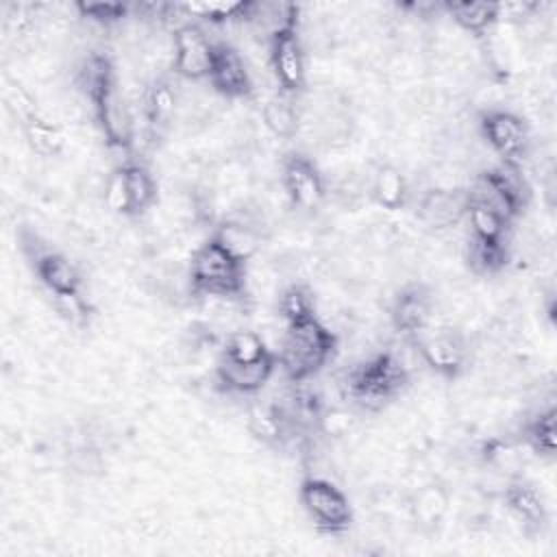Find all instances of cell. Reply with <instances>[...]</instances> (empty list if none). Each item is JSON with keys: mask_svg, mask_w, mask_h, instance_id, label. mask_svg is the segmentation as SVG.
I'll use <instances>...</instances> for the list:
<instances>
[{"mask_svg": "<svg viewBox=\"0 0 557 557\" xmlns=\"http://www.w3.org/2000/svg\"><path fill=\"white\" fill-rule=\"evenodd\" d=\"M20 124H22L24 139L35 154L50 159V157H59L63 152V148H65L63 131L54 122L44 117L41 113L33 115Z\"/></svg>", "mask_w": 557, "mask_h": 557, "instance_id": "27", "label": "cell"}, {"mask_svg": "<svg viewBox=\"0 0 557 557\" xmlns=\"http://www.w3.org/2000/svg\"><path fill=\"white\" fill-rule=\"evenodd\" d=\"M276 355L270 352L259 361L250 363H235L224 357H218L215 361V385L228 394H242L250 396L265 387L270 376L276 370Z\"/></svg>", "mask_w": 557, "mask_h": 557, "instance_id": "16", "label": "cell"}, {"mask_svg": "<svg viewBox=\"0 0 557 557\" xmlns=\"http://www.w3.org/2000/svg\"><path fill=\"white\" fill-rule=\"evenodd\" d=\"M207 81L211 89L224 100H246L255 91L248 63L244 61L242 52L226 41H215Z\"/></svg>", "mask_w": 557, "mask_h": 557, "instance_id": "13", "label": "cell"}, {"mask_svg": "<svg viewBox=\"0 0 557 557\" xmlns=\"http://www.w3.org/2000/svg\"><path fill=\"white\" fill-rule=\"evenodd\" d=\"M74 81L89 100L94 117L104 141L117 150H131L135 144V115L120 87L115 65L104 52H89L81 59Z\"/></svg>", "mask_w": 557, "mask_h": 557, "instance_id": "1", "label": "cell"}, {"mask_svg": "<svg viewBox=\"0 0 557 557\" xmlns=\"http://www.w3.org/2000/svg\"><path fill=\"white\" fill-rule=\"evenodd\" d=\"M274 305H276L278 318L285 322V326L318 315V298H315L311 283L294 281V283L285 285L283 289H278Z\"/></svg>", "mask_w": 557, "mask_h": 557, "instance_id": "25", "label": "cell"}, {"mask_svg": "<svg viewBox=\"0 0 557 557\" xmlns=\"http://www.w3.org/2000/svg\"><path fill=\"white\" fill-rule=\"evenodd\" d=\"M126 187H128V200H131V215L139 218L146 211L152 209L157 202V181L152 172L139 163V161H126L122 163Z\"/></svg>", "mask_w": 557, "mask_h": 557, "instance_id": "28", "label": "cell"}, {"mask_svg": "<svg viewBox=\"0 0 557 557\" xmlns=\"http://www.w3.org/2000/svg\"><path fill=\"white\" fill-rule=\"evenodd\" d=\"M74 11L78 13V17L109 28L131 17L133 7L126 2H76Z\"/></svg>", "mask_w": 557, "mask_h": 557, "instance_id": "32", "label": "cell"}, {"mask_svg": "<svg viewBox=\"0 0 557 557\" xmlns=\"http://www.w3.org/2000/svg\"><path fill=\"white\" fill-rule=\"evenodd\" d=\"M503 505L524 533H542L548 524V509L540 490L522 476H511L503 487Z\"/></svg>", "mask_w": 557, "mask_h": 557, "instance_id": "15", "label": "cell"}, {"mask_svg": "<svg viewBox=\"0 0 557 557\" xmlns=\"http://www.w3.org/2000/svg\"><path fill=\"white\" fill-rule=\"evenodd\" d=\"M278 185L285 191L289 207L307 215L318 213L329 196V187L320 168L309 154L300 150L287 152L283 157Z\"/></svg>", "mask_w": 557, "mask_h": 557, "instance_id": "10", "label": "cell"}, {"mask_svg": "<svg viewBox=\"0 0 557 557\" xmlns=\"http://www.w3.org/2000/svg\"><path fill=\"white\" fill-rule=\"evenodd\" d=\"M435 320V298L429 285L407 283L403 285L389 305V324L405 339L416 337L429 329Z\"/></svg>", "mask_w": 557, "mask_h": 557, "instance_id": "12", "label": "cell"}, {"mask_svg": "<svg viewBox=\"0 0 557 557\" xmlns=\"http://www.w3.org/2000/svg\"><path fill=\"white\" fill-rule=\"evenodd\" d=\"M337 344V333L313 315L285 326L276 361L289 383H307L333 359Z\"/></svg>", "mask_w": 557, "mask_h": 557, "instance_id": "4", "label": "cell"}, {"mask_svg": "<svg viewBox=\"0 0 557 557\" xmlns=\"http://www.w3.org/2000/svg\"><path fill=\"white\" fill-rule=\"evenodd\" d=\"M178 7L185 17H196L209 24H228L248 22L252 2H181Z\"/></svg>", "mask_w": 557, "mask_h": 557, "instance_id": "30", "label": "cell"}, {"mask_svg": "<svg viewBox=\"0 0 557 557\" xmlns=\"http://www.w3.org/2000/svg\"><path fill=\"white\" fill-rule=\"evenodd\" d=\"M33 272L37 274L39 283L48 289V294H70V292H81V272L70 257H65L59 250L52 248H41V246H30L26 248Z\"/></svg>", "mask_w": 557, "mask_h": 557, "instance_id": "17", "label": "cell"}, {"mask_svg": "<svg viewBox=\"0 0 557 557\" xmlns=\"http://www.w3.org/2000/svg\"><path fill=\"white\" fill-rule=\"evenodd\" d=\"M409 381V368L394 350H376L346 366L337 376V389L352 409L376 413L392 405Z\"/></svg>", "mask_w": 557, "mask_h": 557, "instance_id": "2", "label": "cell"}, {"mask_svg": "<svg viewBox=\"0 0 557 557\" xmlns=\"http://www.w3.org/2000/svg\"><path fill=\"white\" fill-rule=\"evenodd\" d=\"M442 9L459 30L472 37H487L500 22L498 2H446Z\"/></svg>", "mask_w": 557, "mask_h": 557, "instance_id": "23", "label": "cell"}, {"mask_svg": "<svg viewBox=\"0 0 557 557\" xmlns=\"http://www.w3.org/2000/svg\"><path fill=\"white\" fill-rule=\"evenodd\" d=\"M479 135L487 148L498 154L500 163L522 165L531 154V135L527 122L500 107H490L479 113Z\"/></svg>", "mask_w": 557, "mask_h": 557, "instance_id": "9", "label": "cell"}, {"mask_svg": "<svg viewBox=\"0 0 557 557\" xmlns=\"http://www.w3.org/2000/svg\"><path fill=\"white\" fill-rule=\"evenodd\" d=\"M450 509V492L444 483L420 485L409 498V516L422 531H437Z\"/></svg>", "mask_w": 557, "mask_h": 557, "instance_id": "21", "label": "cell"}, {"mask_svg": "<svg viewBox=\"0 0 557 557\" xmlns=\"http://www.w3.org/2000/svg\"><path fill=\"white\" fill-rule=\"evenodd\" d=\"M468 198L479 200L500 213L507 222H513L524 213L531 202V183L522 165L496 163L492 168L474 174L472 183L466 187Z\"/></svg>", "mask_w": 557, "mask_h": 557, "instance_id": "5", "label": "cell"}, {"mask_svg": "<svg viewBox=\"0 0 557 557\" xmlns=\"http://www.w3.org/2000/svg\"><path fill=\"white\" fill-rule=\"evenodd\" d=\"M300 505L320 533L342 535L355 522V511L348 496L333 481L307 476L300 483Z\"/></svg>", "mask_w": 557, "mask_h": 557, "instance_id": "7", "label": "cell"}, {"mask_svg": "<svg viewBox=\"0 0 557 557\" xmlns=\"http://www.w3.org/2000/svg\"><path fill=\"white\" fill-rule=\"evenodd\" d=\"M463 259L472 274L494 276L507 265L509 250H507V244H487L468 235L463 246Z\"/></svg>", "mask_w": 557, "mask_h": 557, "instance_id": "29", "label": "cell"}, {"mask_svg": "<svg viewBox=\"0 0 557 557\" xmlns=\"http://www.w3.org/2000/svg\"><path fill=\"white\" fill-rule=\"evenodd\" d=\"M102 202L111 213L133 218L131 215V200H128V187H126V176L124 168L117 165L113 172L104 176L102 185Z\"/></svg>", "mask_w": 557, "mask_h": 557, "instance_id": "34", "label": "cell"}, {"mask_svg": "<svg viewBox=\"0 0 557 557\" xmlns=\"http://www.w3.org/2000/svg\"><path fill=\"white\" fill-rule=\"evenodd\" d=\"M215 44L196 22H183L172 30V70L176 76L198 83L207 81Z\"/></svg>", "mask_w": 557, "mask_h": 557, "instance_id": "11", "label": "cell"}, {"mask_svg": "<svg viewBox=\"0 0 557 557\" xmlns=\"http://www.w3.org/2000/svg\"><path fill=\"white\" fill-rule=\"evenodd\" d=\"M246 429L257 442L270 448H283L296 440L292 420L281 403H255L248 409Z\"/></svg>", "mask_w": 557, "mask_h": 557, "instance_id": "19", "label": "cell"}, {"mask_svg": "<svg viewBox=\"0 0 557 557\" xmlns=\"http://www.w3.org/2000/svg\"><path fill=\"white\" fill-rule=\"evenodd\" d=\"M300 96L274 91L261 104V122L274 139L289 141L300 133Z\"/></svg>", "mask_w": 557, "mask_h": 557, "instance_id": "22", "label": "cell"}, {"mask_svg": "<svg viewBox=\"0 0 557 557\" xmlns=\"http://www.w3.org/2000/svg\"><path fill=\"white\" fill-rule=\"evenodd\" d=\"M468 191L466 187H429L418 198V220L435 231L444 233L459 226L466 220Z\"/></svg>", "mask_w": 557, "mask_h": 557, "instance_id": "14", "label": "cell"}, {"mask_svg": "<svg viewBox=\"0 0 557 557\" xmlns=\"http://www.w3.org/2000/svg\"><path fill=\"white\" fill-rule=\"evenodd\" d=\"M272 350L268 348L265 339L257 331L237 329V331L226 333L220 357H224L228 361H235V363H250V361L263 359Z\"/></svg>", "mask_w": 557, "mask_h": 557, "instance_id": "31", "label": "cell"}, {"mask_svg": "<svg viewBox=\"0 0 557 557\" xmlns=\"http://www.w3.org/2000/svg\"><path fill=\"white\" fill-rule=\"evenodd\" d=\"M522 442L537 457L553 459L557 448V411L553 405L537 409L522 422Z\"/></svg>", "mask_w": 557, "mask_h": 557, "instance_id": "24", "label": "cell"}, {"mask_svg": "<svg viewBox=\"0 0 557 557\" xmlns=\"http://www.w3.org/2000/svg\"><path fill=\"white\" fill-rule=\"evenodd\" d=\"M265 44L276 89L289 96H300L307 89V54L298 20L274 30Z\"/></svg>", "mask_w": 557, "mask_h": 557, "instance_id": "8", "label": "cell"}, {"mask_svg": "<svg viewBox=\"0 0 557 557\" xmlns=\"http://www.w3.org/2000/svg\"><path fill=\"white\" fill-rule=\"evenodd\" d=\"M191 298H228L248 302V265L226 252L213 237L205 239L187 265Z\"/></svg>", "mask_w": 557, "mask_h": 557, "instance_id": "3", "label": "cell"}, {"mask_svg": "<svg viewBox=\"0 0 557 557\" xmlns=\"http://www.w3.org/2000/svg\"><path fill=\"white\" fill-rule=\"evenodd\" d=\"M178 113V94L168 76H154L141 91V115L152 139L168 133Z\"/></svg>", "mask_w": 557, "mask_h": 557, "instance_id": "18", "label": "cell"}, {"mask_svg": "<svg viewBox=\"0 0 557 557\" xmlns=\"http://www.w3.org/2000/svg\"><path fill=\"white\" fill-rule=\"evenodd\" d=\"M409 183L403 170L394 163H381L372 170L368 183V198L383 211L396 213L409 202Z\"/></svg>", "mask_w": 557, "mask_h": 557, "instance_id": "20", "label": "cell"}, {"mask_svg": "<svg viewBox=\"0 0 557 557\" xmlns=\"http://www.w3.org/2000/svg\"><path fill=\"white\" fill-rule=\"evenodd\" d=\"M57 315L72 329H85L91 322V305L81 296V292L50 294Z\"/></svg>", "mask_w": 557, "mask_h": 557, "instance_id": "33", "label": "cell"}, {"mask_svg": "<svg viewBox=\"0 0 557 557\" xmlns=\"http://www.w3.org/2000/svg\"><path fill=\"white\" fill-rule=\"evenodd\" d=\"M466 222L470 226V237L487 244H507V231L511 222H507L500 213H496L487 205L468 198Z\"/></svg>", "mask_w": 557, "mask_h": 557, "instance_id": "26", "label": "cell"}, {"mask_svg": "<svg viewBox=\"0 0 557 557\" xmlns=\"http://www.w3.org/2000/svg\"><path fill=\"white\" fill-rule=\"evenodd\" d=\"M420 361L437 376L455 381L470 363V339L457 326H429L409 339Z\"/></svg>", "mask_w": 557, "mask_h": 557, "instance_id": "6", "label": "cell"}]
</instances>
